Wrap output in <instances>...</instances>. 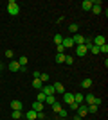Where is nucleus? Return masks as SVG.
I'll list each match as a JSON object with an SVG mask.
<instances>
[{"instance_id": "obj_1", "label": "nucleus", "mask_w": 108, "mask_h": 120, "mask_svg": "<svg viewBox=\"0 0 108 120\" xmlns=\"http://www.w3.org/2000/svg\"><path fill=\"white\" fill-rule=\"evenodd\" d=\"M7 13H9L11 16H16L20 13V5L16 4L15 0H9V4H7Z\"/></svg>"}, {"instance_id": "obj_18", "label": "nucleus", "mask_w": 108, "mask_h": 120, "mask_svg": "<svg viewBox=\"0 0 108 120\" xmlns=\"http://www.w3.org/2000/svg\"><path fill=\"white\" fill-rule=\"evenodd\" d=\"M83 99H85V95H83V93H79V91H77V93H74V102L81 104V102H83Z\"/></svg>"}, {"instance_id": "obj_8", "label": "nucleus", "mask_w": 108, "mask_h": 120, "mask_svg": "<svg viewBox=\"0 0 108 120\" xmlns=\"http://www.w3.org/2000/svg\"><path fill=\"white\" fill-rule=\"evenodd\" d=\"M40 91H43L45 95H54V93H56V91H54V86H52V84H43V88H41Z\"/></svg>"}, {"instance_id": "obj_11", "label": "nucleus", "mask_w": 108, "mask_h": 120, "mask_svg": "<svg viewBox=\"0 0 108 120\" xmlns=\"http://www.w3.org/2000/svg\"><path fill=\"white\" fill-rule=\"evenodd\" d=\"M11 108H13V111H22L24 104H22L20 100H13V102H11Z\"/></svg>"}, {"instance_id": "obj_28", "label": "nucleus", "mask_w": 108, "mask_h": 120, "mask_svg": "<svg viewBox=\"0 0 108 120\" xmlns=\"http://www.w3.org/2000/svg\"><path fill=\"white\" fill-rule=\"evenodd\" d=\"M16 61L20 63V66H25V65H27V57H25V56H22L20 59H16Z\"/></svg>"}, {"instance_id": "obj_21", "label": "nucleus", "mask_w": 108, "mask_h": 120, "mask_svg": "<svg viewBox=\"0 0 108 120\" xmlns=\"http://www.w3.org/2000/svg\"><path fill=\"white\" fill-rule=\"evenodd\" d=\"M45 93H43V91H38V95H36V100H38V102H41V104H43V102H45Z\"/></svg>"}, {"instance_id": "obj_33", "label": "nucleus", "mask_w": 108, "mask_h": 120, "mask_svg": "<svg viewBox=\"0 0 108 120\" xmlns=\"http://www.w3.org/2000/svg\"><path fill=\"white\" fill-rule=\"evenodd\" d=\"M40 81L41 82H47L49 81V74H40Z\"/></svg>"}, {"instance_id": "obj_40", "label": "nucleus", "mask_w": 108, "mask_h": 120, "mask_svg": "<svg viewBox=\"0 0 108 120\" xmlns=\"http://www.w3.org/2000/svg\"><path fill=\"white\" fill-rule=\"evenodd\" d=\"M60 120H67V118H60Z\"/></svg>"}, {"instance_id": "obj_4", "label": "nucleus", "mask_w": 108, "mask_h": 120, "mask_svg": "<svg viewBox=\"0 0 108 120\" xmlns=\"http://www.w3.org/2000/svg\"><path fill=\"white\" fill-rule=\"evenodd\" d=\"M72 43H74V47L76 45H83V43H85V36L83 34H74L72 36Z\"/></svg>"}, {"instance_id": "obj_9", "label": "nucleus", "mask_w": 108, "mask_h": 120, "mask_svg": "<svg viewBox=\"0 0 108 120\" xmlns=\"http://www.w3.org/2000/svg\"><path fill=\"white\" fill-rule=\"evenodd\" d=\"M63 102L70 106L72 102H74V93H70V91H65V93H63Z\"/></svg>"}, {"instance_id": "obj_17", "label": "nucleus", "mask_w": 108, "mask_h": 120, "mask_svg": "<svg viewBox=\"0 0 108 120\" xmlns=\"http://www.w3.org/2000/svg\"><path fill=\"white\" fill-rule=\"evenodd\" d=\"M36 115H38L36 111L29 109V111H27V113H25V118H27V120H36Z\"/></svg>"}, {"instance_id": "obj_6", "label": "nucleus", "mask_w": 108, "mask_h": 120, "mask_svg": "<svg viewBox=\"0 0 108 120\" xmlns=\"http://www.w3.org/2000/svg\"><path fill=\"white\" fill-rule=\"evenodd\" d=\"M92 43H94L96 47H101V45H104V43H106V40H104V36H103V34H97V36L92 40Z\"/></svg>"}, {"instance_id": "obj_29", "label": "nucleus", "mask_w": 108, "mask_h": 120, "mask_svg": "<svg viewBox=\"0 0 108 120\" xmlns=\"http://www.w3.org/2000/svg\"><path fill=\"white\" fill-rule=\"evenodd\" d=\"M4 54H5V57H7V59H13V56H15V52H13V50H5V52H4Z\"/></svg>"}, {"instance_id": "obj_5", "label": "nucleus", "mask_w": 108, "mask_h": 120, "mask_svg": "<svg viewBox=\"0 0 108 120\" xmlns=\"http://www.w3.org/2000/svg\"><path fill=\"white\" fill-rule=\"evenodd\" d=\"M7 68H9L11 72H18L22 66H20V63H18L16 59H11V61H9V65H7Z\"/></svg>"}, {"instance_id": "obj_19", "label": "nucleus", "mask_w": 108, "mask_h": 120, "mask_svg": "<svg viewBox=\"0 0 108 120\" xmlns=\"http://www.w3.org/2000/svg\"><path fill=\"white\" fill-rule=\"evenodd\" d=\"M43 106H45V104H41V102H38V100H36L34 104H32V111H36V113H38V111L43 109Z\"/></svg>"}, {"instance_id": "obj_22", "label": "nucleus", "mask_w": 108, "mask_h": 120, "mask_svg": "<svg viewBox=\"0 0 108 120\" xmlns=\"http://www.w3.org/2000/svg\"><path fill=\"white\" fill-rule=\"evenodd\" d=\"M63 38H65L63 34H54V43H56V45H60V43L63 41Z\"/></svg>"}, {"instance_id": "obj_7", "label": "nucleus", "mask_w": 108, "mask_h": 120, "mask_svg": "<svg viewBox=\"0 0 108 120\" xmlns=\"http://www.w3.org/2000/svg\"><path fill=\"white\" fill-rule=\"evenodd\" d=\"M76 113H77V116L85 118V116L88 115V108H87V106H83V104H79V108L76 109Z\"/></svg>"}, {"instance_id": "obj_12", "label": "nucleus", "mask_w": 108, "mask_h": 120, "mask_svg": "<svg viewBox=\"0 0 108 120\" xmlns=\"http://www.w3.org/2000/svg\"><path fill=\"white\" fill-rule=\"evenodd\" d=\"M81 9L83 11H90L92 9V0H83L81 2Z\"/></svg>"}, {"instance_id": "obj_31", "label": "nucleus", "mask_w": 108, "mask_h": 120, "mask_svg": "<svg viewBox=\"0 0 108 120\" xmlns=\"http://www.w3.org/2000/svg\"><path fill=\"white\" fill-rule=\"evenodd\" d=\"M56 52H58V54H63V52H65V47H63L61 43H60V45H56Z\"/></svg>"}, {"instance_id": "obj_37", "label": "nucleus", "mask_w": 108, "mask_h": 120, "mask_svg": "<svg viewBox=\"0 0 108 120\" xmlns=\"http://www.w3.org/2000/svg\"><path fill=\"white\" fill-rule=\"evenodd\" d=\"M36 118H45V115H43V111H38V115H36Z\"/></svg>"}, {"instance_id": "obj_20", "label": "nucleus", "mask_w": 108, "mask_h": 120, "mask_svg": "<svg viewBox=\"0 0 108 120\" xmlns=\"http://www.w3.org/2000/svg\"><path fill=\"white\" fill-rule=\"evenodd\" d=\"M81 86L85 88V90H87V88H90V86H92V79H90V77H87V79H83Z\"/></svg>"}, {"instance_id": "obj_10", "label": "nucleus", "mask_w": 108, "mask_h": 120, "mask_svg": "<svg viewBox=\"0 0 108 120\" xmlns=\"http://www.w3.org/2000/svg\"><path fill=\"white\" fill-rule=\"evenodd\" d=\"M61 45L65 47V50H67V49H74V43H72V38H63Z\"/></svg>"}, {"instance_id": "obj_39", "label": "nucleus", "mask_w": 108, "mask_h": 120, "mask_svg": "<svg viewBox=\"0 0 108 120\" xmlns=\"http://www.w3.org/2000/svg\"><path fill=\"white\" fill-rule=\"evenodd\" d=\"M72 120H83V118H81V116H77V115H76V116H74Z\"/></svg>"}, {"instance_id": "obj_32", "label": "nucleus", "mask_w": 108, "mask_h": 120, "mask_svg": "<svg viewBox=\"0 0 108 120\" xmlns=\"http://www.w3.org/2000/svg\"><path fill=\"white\" fill-rule=\"evenodd\" d=\"M88 50H90L92 54H99V47H96V45H94V43H92V47H90V49H88Z\"/></svg>"}, {"instance_id": "obj_26", "label": "nucleus", "mask_w": 108, "mask_h": 120, "mask_svg": "<svg viewBox=\"0 0 108 120\" xmlns=\"http://www.w3.org/2000/svg\"><path fill=\"white\" fill-rule=\"evenodd\" d=\"M11 116H13V120H20L22 118V111H13Z\"/></svg>"}, {"instance_id": "obj_38", "label": "nucleus", "mask_w": 108, "mask_h": 120, "mask_svg": "<svg viewBox=\"0 0 108 120\" xmlns=\"http://www.w3.org/2000/svg\"><path fill=\"white\" fill-rule=\"evenodd\" d=\"M32 77H34V79H40V72H32Z\"/></svg>"}, {"instance_id": "obj_2", "label": "nucleus", "mask_w": 108, "mask_h": 120, "mask_svg": "<svg viewBox=\"0 0 108 120\" xmlns=\"http://www.w3.org/2000/svg\"><path fill=\"white\" fill-rule=\"evenodd\" d=\"M94 13V15H99L101 11H103V7H101V0H94L92 2V9H90Z\"/></svg>"}, {"instance_id": "obj_13", "label": "nucleus", "mask_w": 108, "mask_h": 120, "mask_svg": "<svg viewBox=\"0 0 108 120\" xmlns=\"http://www.w3.org/2000/svg\"><path fill=\"white\" fill-rule=\"evenodd\" d=\"M54 91H56V93H65V88H63V84L61 82H54Z\"/></svg>"}, {"instance_id": "obj_25", "label": "nucleus", "mask_w": 108, "mask_h": 120, "mask_svg": "<svg viewBox=\"0 0 108 120\" xmlns=\"http://www.w3.org/2000/svg\"><path fill=\"white\" fill-rule=\"evenodd\" d=\"M99 54H108V45H106V43L99 47Z\"/></svg>"}, {"instance_id": "obj_30", "label": "nucleus", "mask_w": 108, "mask_h": 120, "mask_svg": "<svg viewBox=\"0 0 108 120\" xmlns=\"http://www.w3.org/2000/svg\"><path fill=\"white\" fill-rule=\"evenodd\" d=\"M88 108V113H96V111H97V106L96 104H90V106H87Z\"/></svg>"}, {"instance_id": "obj_36", "label": "nucleus", "mask_w": 108, "mask_h": 120, "mask_svg": "<svg viewBox=\"0 0 108 120\" xmlns=\"http://www.w3.org/2000/svg\"><path fill=\"white\" fill-rule=\"evenodd\" d=\"M77 108H79V104H77V102H72V104H70V109H72V111H76Z\"/></svg>"}, {"instance_id": "obj_35", "label": "nucleus", "mask_w": 108, "mask_h": 120, "mask_svg": "<svg viewBox=\"0 0 108 120\" xmlns=\"http://www.w3.org/2000/svg\"><path fill=\"white\" fill-rule=\"evenodd\" d=\"M58 115H60V118H67V109H63V108H61V111H60Z\"/></svg>"}, {"instance_id": "obj_24", "label": "nucleus", "mask_w": 108, "mask_h": 120, "mask_svg": "<svg viewBox=\"0 0 108 120\" xmlns=\"http://www.w3.org/2000/svg\"><path fill=\"white\" fill-rule=\"evenodd\" d=\"M52 109L56 111V113H60V111H61V102H54V104H52Z\"/></svg>"}, {"instance_id": "obj_14", "label": "nucleus", "mask_w": 108, "mask_h": 120, "mask_svg": "<svg viewBox=\"0 0 108 120\" xmlns=\"http://www.w3.org/2000/svg\"><path fill=\"white\" fill-rule=\"evenodd\" d=\"M85 102H87V106H90V104H94V102H96V97L92 95V93H88V95H85Z\"/></svg>"}, {"instance_id": "obj_27", "label": "nucleus", "mask_w": 108, "mask_h": 120, "mask_svg": "<svg viewBox=\"0 0 108 120\" xmlns=\"http://www.w3.org/2000/svg\"><path fill=\"white\" fill-rule=\"evenodd\" d=\"M56 63H65V54H56Z\"/></svg>"}, {"instance_id": "obj_15", "label": "nucleus", "mask_w": 108, "mask_h": 120, "mask_svg": "<svg viewBox=\"0 0 108 120\" xmlns=\"http://www.w3.org/2000/svg\"><path fill=\"white\" fill-rule=\"evenodd\" d=\"M54 102H56V97H54V95H47V97H45V102H43V104H45V106H52Z\"/></svg>"}, {"instance_id": "obj_23", "label": "nucleus", "mask_w": 108, "mask_h": 120, "mask_svg": "<svg viewBox=\"0 0 108 120\" xmlns=\"http://www.w3.org/2000/svg\"><path fill=\"white\" fill-rule=\"evenodd\" d=\"M77 29H79V25H77V23H70V25H68V30H70V32H76V34H77Z\"/></svg>"}, {"instance_id": "obj_16", "label": "nucleus", "mask_w": 108, "mask_h": 120, "mask_svg": "<svg viewBox=\"0 0 108 120\" xmlns=\"http://www.w3.org/2000/svg\"><path fill=\"white\" fill-rule=\"evenodd\" d=\"M32 88H34V90H41V88H43V82H41L40 79H32Z\"/></svg>"}, {"instance_id": "obj_34", "label": "nucleus", "mask_w": 108, "mask_h": 120, "mask_svg": "<svg viewBox=\"0 0 108 120\" xmlns=\"http://www.w3.org/2000/svg\"><path fill=\"white\" fill-rule=\"evenodd\" d=\"M65 63H67V65H72V63H74V57H72V56H65Z\"/></svg>"}, {"instance_id": "obj_3", "label": "nucleus", "mask_w": 108, "mask_h": 120, "mask_svg": "<svg viewBox=\"0 0 108 120\" xmlns=\"http://www.w3.org/2000/svg\"><path fill=\"white\" fill-rule=\"evenodd\" d=\"M87 52H88V49H87L85 45H76V56H77V57L87 56Z\"/></svg>"}]
</instances>
